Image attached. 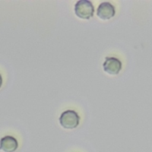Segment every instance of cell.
Listing matches in <instances>:
<instances>
[{"mask_svg":"<svg viewBox=\"0 0 152 152\" xmlns=\"http://www.w3.org/2000/svg\"><path fill=\"white\" fill-rule=\"evenodd\" d=\"M74 12L78 17L88 20L93 16L94 8L91 1L88 0H80L74 5Z\"/></svg>","mask_w":152,"mask_h":152,"instance_id":"1","label":"cell"},{"mask_svg":"<svg viewBox=\"0 0 152 152\" xmlns=\"http://www.w3.org/2000/svg\"><path fill=\"white\" fill-rule=\"evenodd\" d=\"M80 118L78 114L73 110H67L62 112L59 117L61 125L65 128L72 129L75 128L80 122Z\"/></svg>","mask_w":152,"mask_h":152,"instance_id":"2","label":"cell"},{"mask_svg":"<svg viewBox=\"0 0 152 152\" xmlns=\"http://www.w3.org/2000/svg\"><path fill=\"white\" fill-rule=\"evenodd\" d=\"M103 68L104 71L109 75H117L122 69V62L115 57L107 56L103 64Z\"/></svg>","mask_w":152,"mask_h":152,"instance_id":"3","label":"cell"},{"mask_svg":"<svg viewBox=\"0 0 152 152\" xmlns=\"http://www.w3.org/2000/svg\"><path fill=\"white\" fill-rule=\"evenodd\" d=\"M96 14L102 20H109L115 15V7L109 2H102L97 7Z\"/></svg>","mask_w":152,"mask_h":152,"instance_id":"4","label":"cell"},{"mask_svg":"<svg viewBox=\"0 0 152 152\" xmlns=\"http://www.w3.org/2000/svg\"><path fill=\"white\" fill-rule=\"evenodd\" d=\"M18 146L17 140L13 137L7 135L0 140V150L5 152H14Z\"/></svg>","mask_w":152,"mask_h":152,"instance_id":"5","label":"cell"},{"mask_svg":"<svg viewBox=\"0 0 152 152\" xmlns=\"http://www.w3.org/2000/svg\"><path fill=\"white\" fill-rule=\"evenodd\" d=\"M2 78L1 75H0V87H1V86H2Z\"/></svg>","mask_w":152,"mask_h":152,"instance_id":"6","label":"cell"}]
</instances>
